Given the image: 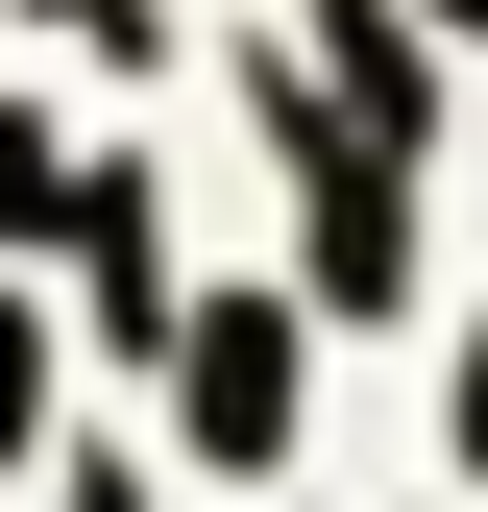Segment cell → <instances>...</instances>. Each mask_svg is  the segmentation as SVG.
<instances>
[{
    "mask_svg": "<svg viewBox=\"0 0 488 512\" xmlns=\"http://www.w3.org/2000/svg\"><path fill=\"white\" fill-rule=\"evenodd\" d=\"M196 439L220 464H293V342L269 317H196Z\"/></svg>",
    "mask_w": 488,
    "mask_h": 512,
    "instance_id": "cell-1",
    "label": "cell"
},
{
    "mask_svg": "<svg viewBox=\"0 0 488 512\" xmlns=\"http://www.w3.org/2000/svg\"><path fill=\"white\" fill-rule=\"evenodd\" d=\"M25 391H49V366H25V342H0V415H25Z\"/></svg>",
    "mask_w": 488,
    "mask_h": 512,
    "instance_id": "cell-2",
    "label": "cell"
}]
</instances>
